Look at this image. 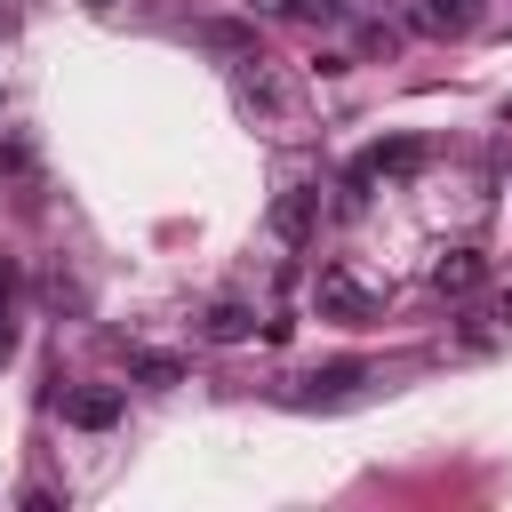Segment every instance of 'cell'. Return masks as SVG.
Wrapping results in <instances>:
<instances>
[{"label": "cell", "mask_w": 512, "mask_h": 512, "mask_svg": "<svg viewBox=\"0 0 512 512\" xmlns=\"http://www.w3.org/2000/svg\"><path fill=\"white\" fill-rule=\"evenodd\" d=\"M232 96H240V112H248V120H264V128H296V120H304V104H296V80H288L272 56H248V64H232Z\"/></svg>", "instance_id": "6da1fadb"}, {"label": "cell", "mask_w": 512, "mask_h": 512, "mask_svg": "<svg viewBox=\"0 0 512 512\" xmlns=\"http://www.w3.org/2000/svg\"><path fill=\"white\" fill-rule=\"evenodd\" d=\"M424 168V144L416 136H392V144H368L352 168H344V208H360L376 184H392V176H416Z\"/></svg>", "instance_id": "7a4b0ae2"}, {"label": "cell", "mask_w": 512, "mask_h": 512, "mask_svg": "<svg viewBox=\"0 0 512 512\" xmlns=\"http://www.w3.org/2000/svg\"><path fill=\"white\" fill-rule=\"evenodd\" d=\"M312 312H320V320H352V328H360V320H376V312H384V296H376L360 272L320 264V280H312Z\"/></svg>", "instance_id": "3957f363"}, {"label": "cell", "mask_w": 512, "mask_h": 512, "mask_svg": "<svg viewBox=\"0 0 512 512\" xmlns=\"http://www.w3.org/2000/svg\"><path fill=\"white\" fill-rule=\"evenodd\" d=\"M312 224H320V192H312V184H280V192H272V232H280L288 248H304Z\"/></svg>", "instance_id": "277c9868"}, {"label": "cell", "mask_w": 512, "mask_h": 512, "mask_svg": "<svg viewBox=\"0 0 512 512\" xmlns=\"http://www.w3.org/2000/svg\"><path fill=\"white\" fill-rule=\"evenodd\" d=\"M64 424L72 432H112L120 424V384H72L64 392Z\"/></svg>", "instance_id": "5b68a950"}, {"label": "cell", "mask_w": 512, "mask_h": 512, "mask_svg": "<svg viewBox=\"0 0 512 512\" xmlns=\"http://www.w3.org/2000/svg\"><path fill=\"white\" fill-rule=\"evenodd\" d=\"M408 24L432 32V40H464L480 24V0H408Z\"/></svg>", "instance_id": "8992f818"}, {"label": "cell", "mask_w": 512, "mask_h": 512, "mask_svg": "<svg viewBox=\"0 0 512 512\" xmlns=\"http://www.w3.org/2000/svg\"><path fill=\"white\" fill-rule=\"evenodd\" d=\"M480 280H488V256H480V248H448V256L432 264V288H440V296H472Z\"/></svg>", "instance_id": "52a82bcc"}, {"label": "cell", "mask_w": 512, "mask_h": 512, "mask_svg": "<svg viewBox=\"0 0 512 512\" xmlns=\"http://www.w3.org/2000/svg\"><path fill=\"white\" fill-rule=\"evenodd\" d=\"M200 48H216V56H232V64L264 56V48H256V24H240V16H208V24H200Z\"/></svg>", "instance_id": "ba28073f"}, {"label": "cell", "mask_w": 512, "mask_h": 512, "mask_svg": "<svg viewBox=\"0 0 512 512\" xmlns=\"http://www.w3.org/2000/svg\"><path fill=\"white\" fill-rule=\"evenodd\" d=\"M200 336H208V344H240V336H256V312H248L240 296H216V304L200 312Z\"/></svg>", "instance_id": "9c48e42d"}, {"label": "cell", "mask_w": 512, "mask_h": 512, "mask_svg": "<svg viewBox=\"0 0 512 512\" xmlns=\"http://www.w3.org/2000/svg\"><path fill=\"white\" fill-rule=\"evenodd\" d=\"M360 384H368V360H328L304 376V400H352Z\"/></svg>", "instance_id": "30bf717a"}, {"label": "cell", "mask_w": 512, "mask_h": 512, "mask_svg": "<svg viewBox=\"0 0 512 512\" xmlns=\"http://www.w3.org/2000/svg\"><path fill=\"white\" fill-rule=\"evenodd\" d=\"M272 16H288V24H320V32H336V24H352V8L344 0H264Z\"/></svg>", "instance_id": "8fae6325"}, {"label": "cell", "mask_w": 512, "mask_h": 512, "mask_svg": "<svg viewBox=\"0 0 512 512\" xmlns=\"http://www.w3.org/2000/svg\"><path fill=\"white\" fill-rule=\"evenodd\" d=\"M136 376H144L152 392H168V384H184V360H176V352H136Z\"/></svg>", "instance_id": "7c38bea8"}, {"label": "cell", "mask_w": 512, "mask_h": 512, "mask_svg": "<svg viewBox=\"0 0 512 512\" xmlns=\"http://www.w3.org/2000/svg\"><path fill=\"white\" fill-rule=\"evenodd\" d=\"M16 288H24V272H16V256H0V312H16Z\"/></svg>", "instance_id": "4fadbf2b"}, {"label": "cell", "mask_w": 512, "mask_h": 512, "mask_svg": "<svg viewBox=\"0 0 512 512\" xmlns=\"http://www.w3.org/2000/svg\"><path fill=\"white\" fill-rule=\"evenodd\" d=\"M16 360V312H0V368Z\"/></svg>", "instance_id": "5bb4252c"}, {"label": "cell", "mask_w": 512, "mask_h": 512, "mask_svg": "<svg viewBox=\"0 0 512 512\" xmlns=\"http://www.w3.org/2000/svg\"><path fill=\"white\" fill-rule=\"evenodd\" d=\"M496 328H512V288H496Z\"/></svg>", "instance_id": "9a60e30c"}, {"label": "cell", "mask_w": 512, "mask_h": 512, "mask_svg": "<svg viewBox=\"0 0 512 512\" xmlns=\"http://www.w3.org/2000/svg\"><path fill=\"white\" fill-rule=\"evenodd\" d=\"M80 8H112V0H80Z\"/></svg>", "instance_id": "2e32d148"}]
</instances>
